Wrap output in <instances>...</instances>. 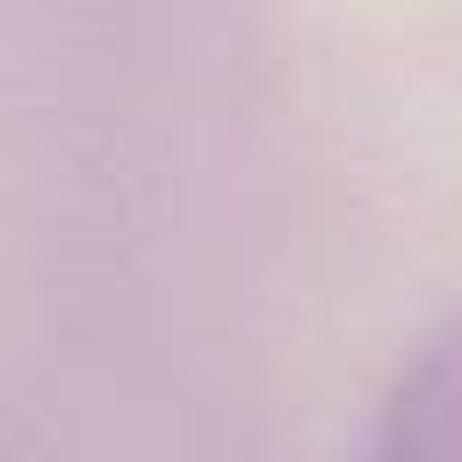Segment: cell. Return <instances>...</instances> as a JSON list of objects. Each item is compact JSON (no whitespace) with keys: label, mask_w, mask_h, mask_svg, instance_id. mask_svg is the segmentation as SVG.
Listing matches in <instances>:
<instances>
[{"label":"cell","mask_w":462,"mask_h":462,"mask_svg":"<svg viewBox=\"0 0 462 462\" xmlns=\"http://www.w3.org/2000/svg\"><path fill=\"white\" fill-rule=\"evenodd\" d=\"M361 462H462V303L390 375Z\"/></svg>","instance_id":"6da1fadb"}]
</instances>
